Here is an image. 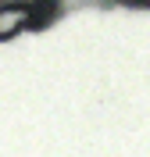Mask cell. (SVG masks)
Wrapping results in <instances>:
<instances>
[{
  "label": "cell",
  "mask_w": 150,
  "mask_h": 157,
  "mask_svg": "<svg viewBox=\"0 0 150 157\" xmlns=\"http://www.w3.org/2000/svg\"><path fill=\"white\" fill-rule=\"evenodd\" d=\"M29 29V4H7L0 7V39Z\"/></svg>",
  "instance_id": "obj_1"
},
{
  "label": "cell",
  "mask_w": 150,
  "mask_h": 157,
  "mask_svg": "<svg viewBox=\"0 0 150 157\" xmlns=\"http://www.w3.org/2000/svg\"><path fill=\"white\" fill-rule=\"evenodd\" d=\"M54 18V0H32L29 4V29H40Z\"/></svg>",
  "instance_id": "obj_2"
},
{
  "label": "cell",
  "mask_w": 150,
  "mask_h": 157,
  "mask_svg": "<svg viewBox=\"0 0 150 157\" xmlns=\"http://www.w3.org/2000/svg\"><path fill=\"white\" fill-rule=\"evenodd\" d=\"M121 4H136V7H150V0H121Z\"/></svg>",
  "instance_id": "obj_3"
}]
</instances>
